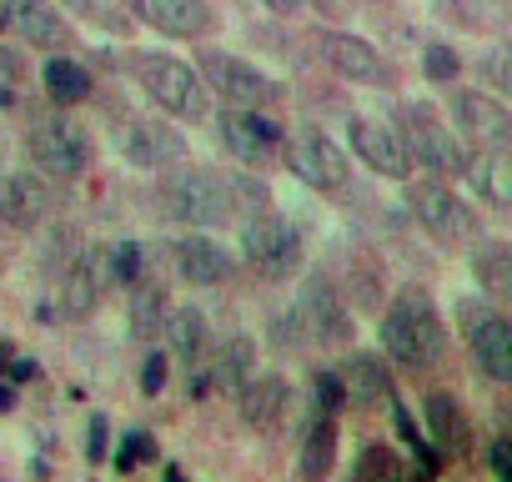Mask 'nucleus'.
Returning <instances> with one entry per match:
<instances>
[{
  "label": "nucleus",
  "instance_id": "79ce46f5",
  "mask_svg": "<svg viewBox=\"0 0 512 482\" xmlns=\"http://www.w3.org/2000/svg\"><path fill=\"white\" fill-rule=\"evenodd\" d=\"M0 71H6L11 81H21V51H11V46H0Z\"/></svg>",
  "mask_w": 512,
  "mask_h": 482
},
{
  "label": "nucleus",
  "instance_id": "f3484780",
  "mask_svg": "<svg viewBox=\"0 0 512 482\" xmlns=\"http://www.w3.org/2000/svg\"><path fill=\"white\" fill-rule=\"evenodd\" d=\"M347 141H352V156L377 171V176H392V181H407L412 176V156L397 136V126L377 121V116H352L347 121Z\"/></svg>",
  "mask_w": 512,
  "mask_h": 482
},
{
  "label": "nucleus",
  "instance_id": "ea45409f",
  "mask_svg": "<svg viewBox=\"0 0 512 482\" xmlns=\"http://www.w3.org/2000/svg\"><path fill=\"white\" fill-rule=\"evenodd\" d=\"M487 457H492V477H497V482H512V437H507V432L492 437Z\"/></svg>",
  "mask_w": 512,
  "mask_h": 482
},
{
  "label": "nucleus",
  "instance_id": "2eb2a0df",
  "mask_svg": "<svg viewBox=\"0 0 512 482\" xmlns=\"http://www.w3.org/2000/svg\"><path fill=\"white\" fill-rule=\"evenodd\" d=\"M121 11L176 41H206L216 31V11L206 0H121Z\"/></svg>",
  "mask_w": 512,
  "mask_h": 482
},
{
  "label": "nucleus",
  "instance_id": "6ab92c4d",
  "mask_svg": "<svg viewBox=\"0 0 512 482\" xmlns=\"http://www.w3.org/2000/svg\"><path fill=\"white\" fill-rule=\"evenodd\" d=\"M251 362H256V347H251V337H226V342H216V347H206L191 367H196V377H186V397L196 392H236L246 377H251Z\"/></svg>",
  "mask_w": 512,
  "mask_h": 482
},
{
  "label": "nucleus",
  "instance_id": "0eeeda50",
  "mask_svg": "<svg viewBox=\"0 0 512 482\" xmlns=\"http://www.w3.org/2000/svg\"><path fill=\"white\" fill-rule=\"evenodd\" d=\"M26 156L41 176L76 181L91 166V131L71 116H36L26 126Z\"/></svg>",
  "mask_w": 512,
  "mask_h": 482
},
{
  "label": "nucleus",
  "instance_id": "7ed1b4c3",
  "mask_svg": "<svg viewBox=\"0 0 512 482\" xmlns=\"http://www.w3.org/2000/svg\"><path fill=\"white\" fill-rule=\"evenodd\" d=\"M442 347H447V332H442V317H437L432 297L402 292L382 312V352L392 362H402V367H432V362H442Z\"/></svg>",
  "mask_w": 512,
  "mask_h": 482
},
{
  "label": "nucleus",
  "instance_id": "423d86ee",
  "mask_svg": "<svg viewBox=\"0 0 512 482\" xmlns=\"http://www.w3.org/2000/svg\"><path fill=\"white\" fill-rule=\"evenodd\" d=\"M241 257L251 272H262L267 282H282L302 267V236L287 216L256 206L246 221H241Z\"/></svg>",
  "mask_w": 512,
  "mask_h": 482
},
{
  "label": "nucleus",
  "instance_id": "5701e85b",
  "mask_svg": "<svg viewBox=\"0 0 512 482\" xmlns=\"http://www.w3.org/2000/svg\"><path fill=\"white\" fill-rule=\"evenodd\" d=\"M337 377H342V387H347V402H357V407H387V402L397 397L392 367H387L377 352H352V357H342Z\"/></svg>",
  "mask_w": 512,
  "mask_h": 482
},
{
  "label": "nucleus",
  "instance_id": "a211bd4d",
  "mask_svg": "<svg viewBox=\"0 0 512 482\" xmlns=\"http://www.w3.org/2000/svg\"><path fill=\"white\" fill-rule=\"evenodd\" d=\"M121 156L141 171H166L176 161H186V136L171 121H151V116H126L121 126Z\"/></svg>",
  "mask_w": 512,
  "mask_h": 482
},
{
  "label": "nucleus",
  "instance_id": "dca6fc26",
  "mask_svg": "<svg viewBox=\"0 0 512 482\" xmlns=\"http://www.w3.org/2000/svg\"><path fill=\"white\" fill-rule=\"evenodd\" d=\"M0 16H6V31L21 36L26 51H71L76 31L71 21L51 6V0H0Z\"/></svg>",
  "mask_w": 512,
  "mask_h": 482
},
{
  "label": "nucleus",
  "instance_id": "c756f323",
  "mask_svg": "<svg viewBox=\"0 0 512 482\" xmlns=\"http://www.w3.org/2000/svg\"><path fill=\"white\" fill-rule=\"evenodd\" d=\"M161 332H166V342H171V352L191 367L201 352H206V317L196 312V307H176V312H166V322H161Z\"/></svg>",
  "mask_w": 512,
  "mask_h": 482
},
{
  "label": "nucleus",
  "instance_id": "a878e982",
  "mask_svg": "<svg viewBox=\"0 0 512 482\" xmlns=\"http://www.w3.org/2000/svg\"><path fill=\"white\" fill-rule=\"evenodd\" d=\"M41 81H46V96L56 106H81L96 96V76L91 66H81L71 51H51V61L41 66Z\"/></svg>",
  "mask_w": 512,
  "mask_h": 482
},
{
  "label": "nucleus",
  "instance_id": "f257e3e1",
  "mask_svg": "<svg viewBox=\"0 0 512 482\" xmlns=\"http://www.w3.org/2000/svg\"><path fill=\"white\" fill-rule=\"evenodd\" d=\"M161 206L181 226H226L246 206H267V186H256L236 171L211 166H166L161 176Z\"/></svg>",
  "mask_w": 512,
  "mask_h": 482
},
{
  "label": "nucleus",
  "instance_id": "09e8293b",
  "mask_svg": "<svg viewBox=\"0 0 512 482\" xmlns=\"http://www.w3.org/2000/svg\"><path fill=\"white\" fill-rule=\"evenodd\" d=\"M0 31H6V16H0Z\"/></svg>",
  "mask_w": 512,
  "mask_h": 482
},
{
  "label": "nucleus",
  "instance_id": "72a5a7b5",
  "mask_svg": "<svg viewBox=\"0 0 512 482\" xmlns=\"http://www.w3.org/2000/svg\"><path fill=\"white\" fill-rule=\"evenodd\" d=\"M422 71H427V81H437V86H447V81H457V76H462V56H457L452 46H442V41H432V46L422 51Z\"/></svg>",
  "mask_w": 512,
  "mask_h": 482
},
{
  "label": "nucleus",
  "instance_id": "9d476101",
  "mask_svg": "<svg viewBox=\"0 0 512 482\" xmlns=\"http://www.w3.org/2000/svg\"><path fill=\"white\" fill-rule=\"evenodd\" d=\"M407 211H412V221H417L427 236H437V241H477V236H482L477 211H472L442 176L412 181V186H407Z\"/></svg>",
  "mask_w": 512,
  "mask_h": 482
},
{
  "label": "nucleus",
  "instance_id": "2f4dec72",
  "mask_svg": "<svg viewBox=\"0 0 512 482\" xmlns=\"http://www.w3.org/2000/svg\"><path fill=\"white\" fill-rule=\"evenodd\" d=\"M472 71L482 76V91L507 96V91H512V51H507V41H492V46L472 61Z\"/></svg>",
  "mask_w": 512,
  "mask_h": 482
},
{
  "label": "nucleus",
  "instance_id": "49530a36",
  "mask_svg": "<svg viewBox=\"0 0 512 482\" xmlns=\"http://www.w3.org/2000/svg\"><path fill=\"white\" fill-rule=\"evenodd\" d=\"M11 101H16V96H11V91H6V86H0V106H11Z\"/></svg>",
  "mask_w": 512,
  "mask_h": 482
},
{
  "label": "nucleus",
  "instance_id": "393cba45",
  "mask_svg": "<svg viewBox=\"0 0 512 482\" xmlns=\"http://www.w3.org/2000/svg\"><path fill=\"white\" fill-rule=\"evenodd\" d=\"M462 176L472 186V201H482L487 211H507L512 206V166L507 151H477L462 161Z\"/></svg>",
  "mask_w": 512,
  "mask_h": 482
},
{
  "label": "nucleus",
  "instance_id": "37998d69",
  "mask_svg": "<svg viewBox=\"0 0 512 482\" xmlns=\"http://www.w3.org/2000/svg\"><path fill=\"white\" fill-rule=\"evenodd\" d=\"M262 6L272 16H297V11H307V0H262Z\"/></svg>",
  "mask_w": 512,
  "mask_h": 482
},
{
  "label": "nucleus",
  "instance_id": "ddd939ff",
  "mask_svg": "<svg viewBox=\"0 0 512 482\" xmlns=\"http://www.w3.org/2000/svg\"><path fill=\"white\" fill-rule=\"evenodd\" d=\"M447 111H452L457 131L472 141V151H507L512 146V111L502 106V96L477 91V86L472 91H452Z\"/></svg>",
  "mask_w": 512,
  "mask_h": 482
},
{
  "label": "nucleus",
  "instance_id": "f03ea898",
  "mask_svg": "<svg viewBox=\"0 0 512 482\" xmlns=\"http://www.w3.org/2000/svg\"><path fill=\"white\" fill-rule=\"evenodd\" d=\"M126 71L136 76V86L146 91L151 106H161L171 121H211V91L201 86L196 66L181 61V56H166V51H131L126 56Z\"/></svg>",
  "mask_w": 512,
  "mask_h": 482
},
{
  "label": "nucleus",
  "instance_id": "4468645a",
  "mask_svg": "<svg viewBox=\"0 0 512 482\" xmlns=\"http://www.w3.org/2000/svg\"><path fill=\"white\" fill-rule=\"evenodd\" d=\"M297 322H302V332L312 342H327V347L352 342V327H357L352 312H347V302H342V292H337V282H327L322 272L302 282V292H297Z\"/></svg>",
  "mask_w": 512,
  "mask_h": 482
},
{
  "label": "nucleus",
  "instance_id": "e433bc0d",
  "mask_svg": "<svg viewBox=\"0 0 512 482\" xmlns=\"http://www.w3.org/2000/svg\"><path fill=\"white\" fill-rule=\"evenodd\" d=\"M71 6H76L81 16H91L96 26H106V31H121V36L131 31V21H126V16H121L116 6H101V0H71Z\"/></svg>",
  "mask_w": 512,
  "mask_h": 482
},
{
  "label": "nucleus",
  "instance_id": "1a4fd4ad",
  "mask_svg": "<svg viewBox=\"0 0 512 482\" xmlns=\"http://www.w3.org/2000/svg\"><path fill=\"white\" fill-rule=\"evenodd\" d=\"M457 322H462V337L472 347V362L487 382H512V322L487 302V297H462L457 302Z\"/></svg>",
  "mask_w": 512,
  "mask_h": 482
},
{
  "label": "nucleus",
  "instance_id": "9b49d317",
  "mask_svg": "<svg viewBox=\"0 0 512 482\" xmlns=\"http://www.w3.org/2000/svg\"><path fill=\"white\" fill-rule=\"evenodd\" d=\"M216 141L231 151V161L251 171H267L272 161H282V121H272V111L256 106H221Z\"/></svg>",
  "mask_w": 512,
  "mask_h": 482
},
{
  "label": "nucleus",
  "instance_id": "412c9836",
  "mask_svg": "<svg viewBox=\"0 0 512 482\" xmlns=\"http://www.w3.org/2000/svg\"><path fill=\"white\" fill-rule=\"evenodd\" d=\"M422 422H427V442L442 457H472L477 437H472V417L452 392H427L422 397Z\"/></svg>",
  "mask_w": 512,
  "mask_h": 482
},
{
  "label": "nucleus",
  "instance_id": "b1692460",
  "mask_svg": "<svg viewBox=\"0 0 512 482\" xmlns=\"http://www.w3.org/2000/svg\"><path fill=\"white\" fill-rule=\"evenodd\" d=\"M171 262H176L181 282H191V287H221L231 277V257L216 247V241L191 236V231L171 241Z\"/></svg>",
  "mask_w": 512,
  "mask_h": 482
},
{
  "label": "nucleus",
  "instance_id": "4be33fe9",
  "mask_svg": "<svg viewBox=\"0 0 512 482\" xmlns=\"http://www.w3.org/2000/svg\"><path fill=\"white\" fill-rule=\"evenodd\" d=\"M51 211V186L41 171H11L0 176V221L16 231H36Z\"/></svg>",
  "mask_w": 512,
  "mask_h": 482
},
{
  "label": "nucleus",
  "instance_id": "f704fd0d",
  "mask_svg": "<svg viewBox=\"0 0 512 482\" xmlns=\"http://www.w3.org/2000/svg\"><path fill=\"white\" fill-rule=\"evenodd\" d=\"M352 472H357V477H397V472H402V462H397L387 447H362V452H357V462H352Z\"/></svg>",
  "mask_w": 512,
  "mask_h": 482
},
{
  "label": "nucleus",
  "instance_id": "4c0bfd02",
  "mask_svg": "<svg viewBox=\"0 0 512 482\" xmlns=\"http://www.w3.org/2000/svg\"><path fill=\"white\" fill-rule=\"evenodd\" d=\"M347 407V387L337 372H317V412H342Z\"/></svg>",
  "mask_w": 512,
  "mask_h": 482
},
{
  "label": "nucleus",
  "instance_id": "6e6552de",
  "mask_svg": "<svg viewBox=\"0 0 512 482\" xmlns=\"http://www.w3.org/2000/svg\"><path fill=\"white\" fill-rule=\"evenodd\" d=\"M282 161H287V171H292L302 186H312V191H342V186L352 181L347 151H342L322 126H292V131H282Z\"/></svg>",
  "mask_w": 512,
  "mask_h": 482
},
{
  "label": "nucleus",
  "instance_id": "20e7f679",
  "mask_svg": "<svg viewBox=\"0 0 512 482\" xmlns=\"http://www.w3.org/2000/svg\"><path fill=\"white\" fill-rule=\"evenodd\" d=\"M196 76H201V86L211 91V101H221V106L272 111V106L287 101V86H282V81H272L262 66H251V61H241V56H231V51H201V56H196Z\"/></svg>",
  "mask_w": 512,
  "mask_h": 482
},
{
  "label": "nucleus",
  "instance_id": "aec40b11",
  "mask_svg": "<svg viewBox=\"0 0 512 482\" xmlns=\"http://www.w3.org/2000/svg\"><path fill=\"white\" fill-rule=\"evenodd\" d=\"M236 412L246 417V427L256 432H277L292 412V382L282 372H262V377H246L236 387Z\"/></svg>",
  "mask_w": 512,
  "mask_h": 482
},
{
  "label": "nucleus",
  "instance_id": "cd10ccee",
  "mask_svg": "<svg viewBox=\"0 0 512 482\" xmlns=\"http://www.w3.org/2000/svg\"><path fill=\"white\" fill-rule=\"evenodd\" d=\"M472 277L482 282L487 297H507L512 292V247L502 236H477L472 241Z\"/></svg>",
  "mask_w": 512,
  "mask_h": 482
},
{
  "label": "nucleus",
  "instance_id": "39448f33",
  "mask_svg": "<svg viewBox=\"0 0 512 482\" xmlns=\"http://www.w3.org/2000/svg\"><path fill=\"white\" fill-rule=\"evenodd\" d=\"M397 136H402L412 166H422L427 176H442V181L462 176L467 151H462V141L452 136V126H447L427 101H407V106H402V116H397Z\"/></svg>",
  "mask_w": 512,
  "mask_h": 482
},
{
  "label": "nucleus",
  "instance_id": "f8f14e48",
  "mask_svg": "<svg viewBox=\"0 0 512 482\" xmlns=\"http://www.w3.org/2000/svg\"><path fill=\"white\" fill-rule=\"evenodd\" d=\"M312 41H317L322 61H327L342 81H357V86H372V91L397 86V66H392L367 36H352V31H317Z\"/></svg>",
  "mask_w": 512,
  "mask_h": 482
},
{
  "label": "nucleus",
  "instance_id": "c03bdc74",
  "mask_svg": "<svg viewBox=\"0 0 512 482\" xmlns=\"http://www.w3.org/2000/svg\"><path fill=\"white\" fill-rule=\"evenodd\" d=\"M26 377H36V362H31V357H16V367H11V382H26Z\"/></svg>",
  "mask_w": 512,
  "mask_h": 482
},
{
  "label": "nucleus",
  "instance_id": "58836bf2",
  "mask_svg": "<svg viewBox=\"0 0 512 482\" xmlns=\"http://www.w3.org/2000/svg\"><path fill=\"white\" fill-rule=\"evenodd\" d=\"M136 382H141V392H146V397H156V392L166 387V352H146V362H141V377H136Z\"/></svg>",
  "mask_w": 512,
  "mask_h": 482
},
{
  "label": "nucleus",
  "instance_id": "c9c22d12",
  "mask_svg": "<svg viewBox=\"0 0 512 482\" xmlns=\"http://www.w3.org/2000/svg\"><path fill=\"white\" fill-rule=\"evenodd\" d=\"M141 457H156V437L131 432V437L121 442V452L111 457V467H116V472H136V462H141Z\"/></svg>",
  "mask_w": 512,
  "mask_h": 482
},
{
  "label": "nucleus",
  "instance_id": "c85d7f7f",
  "mask_svg": "<svg viewBox=\"0 0 512 482\" xmlns=\"http://www.w3.org/2000/svg\"><path fill=\"white\" fill-rule=\"evenodd\" d=\"M332 457H337V422H332V412H317L302 427V457H297V467H302V477H327L332 472Z\"/></svg>",
  "mask_w": 512,
  "mask_h": 482
},
{
  "label": "nucleus",
  "instance_id": "a19ab883",
  "mask_svg": "<svg viewBox=\"0 0 512 482\" xmlns=\"http://www.w3.org/2000/svg\"><path fill=\"white\" fill-rule=\"evenodd\" d=\"M91 462H106V417H91V442H86Z\"/></svg>",
  "mask_w": 512,
  "mask_h": 482
},
{
  "label": "nucleus",
  "instance_id": "473e14b6",
  "mask_svg": "<svg viewBox=\"0 0 512 482\" xmlns=\"http://www.w3.org/2000/svg\"><path fill=\"white\" fill-rule=\"evenodd\" d=\"M106 262H111V287H136L146 277V257H141L136 241H111Z\"/></svg>",
  "mask_w": 512,
  "mask_h": 482
},
{
  "label": "nucleus",
  "instance_id": "de8ad7c7",
  "mask_svg": "<svg viewBox=\"0 0 512 482\" xmlns=\"http://www.w3.org/2000/svg\"><path fill=\"white\" fill-rule=\"evenodd\" d=\"M0 156H6V136H0Z\"/></svg>",
  "mask_w": 512,
  "mask_h": 482
},
{
  "label": "nucleus",
  "instance_id": "a18cd8bd",
  "mask_svg": "<svg viewBox=\"0 0 512 482\" xmlns=\"http://www.w3.org/2000/svg\"><path fill=\"white\" fill-rule=\"evenodd\" d=\"M11 407H16V387L0 382V412H11Z\"/></svg>",
  "mask_w": 512,
  "mask_h": 482
},
{
  "label": "nucleus",
  "instance_id": "7c9ffc66",
  "mask_svg": "<svg viewBox=\"0 0 512 482\" xmlns=\"http://www.w3.org/2000/svg\"><path fill=\"white\" fill-rule=\"evenodd\" d=\"M166 312H171V302H166V292L151 282V277H141L136 287H131V337H141V342H151L156 332H161V322H166Z\"/></svg>",
  "mask_w": 512,
  "mask_h": 482
},
{
  "label": "nucleus",
  "instance_id": "bb28decb",
  "mask_svg": "<svg viewBox=\"0 0 512 482\" xmlns=\"http://www.w3.org/2000/svg\"><path fill=\"white\" fill-rule=\"evenodd\" d=\"M432 11L472 36H502L507 31V0H432Z\"/></svg>",
  "mask_w": 512,
  "mask_h": 482
}]
</instances>
